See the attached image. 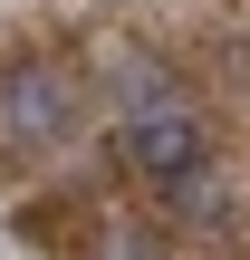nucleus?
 I'll return each instance as SVG.
<instances>
[{
  "mask_svg": "<svg viewBox=\"0 0 250 260\" xmlns=\"http://www.w3.org/2000/svg\"><path fill=\"white\" fill-rule=\"evenodd\" d=\"M0 106H10V135H29V145H67L77 135V77L67 68H48V58H29V68H10V87H0Z\"/></svg>",
  "mask_w": 250,
  "mask_h": 260,
  "instance_id": "obj_1",
  "label": "nucleus"
},
{
  "mask_svg": "<svg viewBox=\"0 0 250 260\" xmlns=\"http://www.w3.org/2000/svg\"><path fill=\"white\" fill-rule=\"evenodd\" d=\"M193 164H202V125H193L183 106H145V116H125V174L173 183V174H193Z\"/></svg>",
  "mask_w": 250,
  "mask_h": 260,
  "instance_id": "obj_2",
  "label": "nucleus"
},
{
  "mask_svg": "<svg viewBox=\"0 0 250 260\" xmlns=\"http://www.w3.org/2000/svg\"><path fill=\"white\" fill-rule=\"evenodd\" d=\"M106 260H154V251H145L135 232H106Z\"/></svg>",
  "mask_w": 250,
  "mask_h": 260,
  "instance_id": "obj_3",
  "label": "nucleus"
}]
</instances>
